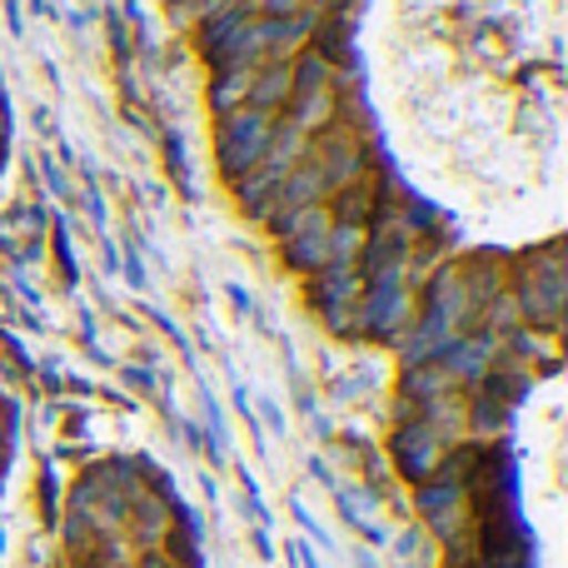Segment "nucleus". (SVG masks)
<instances>
[{"label": "nucleus", "instance_id": "nucleus-1", "mask_svg": "<svg viewBox=\"0 0 568 568\" xmlns=\"http://www.w3.org/2000/svg\"><path fill=\"white\" fill-rule=\"evenodd\" d=\"M270 135H275V125H270L260 110H235L225 125V135H220V155H225L230 170H245V165H260L270 150Z\"/></svg>", "mask_w": 568, "mask_h": 568}, {"label": "nucleus", "instance_id": "nucleus-2", "mask_svg": "<svg viewBox=\"0 0 568 568\" xmlns=\"http://www.w3.org/2000/svg\"><path fill=\"white\" fill-rule=\"evenodd\" d=\"M280 95H290V70H265V80H260V85H250V105H255V110L275 105Z\"/></svg>", "mask_w": 568, "mask_h": 568}, {"label": "nucleus", "instance_id": "nucleus-3", "mask_svg": "<svg viewBox=\"0 0 568 568\" xmlns=\"http://www.w3.org/2000/svg\"><path fill=\"white\" fill-rule=\"evenodd\" d=\"M270 16H290V10H300V0H265Z\"/></svg>", "mask_w": 568, "mask_h": 568}, {"label": "nucleus", "instance_id": "nucleus-4", "mask_svg": "<svg viewBox=\"0 0 568 568\" xmlns=\"http://www.w3.org/2000/svg\"><path fill=\"white\" fill-rule=\"evenodd\" d=\"M140 568H170V559H165V554H145V559H140Z\"/></svg>", "mask_w": 568, "mask_h": 568}]
</instances>
